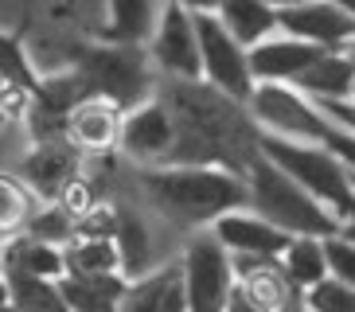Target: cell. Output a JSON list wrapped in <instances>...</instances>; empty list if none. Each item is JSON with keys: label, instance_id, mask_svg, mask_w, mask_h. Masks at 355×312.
<instances>
[{"label": "cell", "instance_id": "74e56055", "mask_svg": "<svg viewBox=\"0 0 355 312\" xmlns=\"http://www.w3.org/2000/svg\"><path fill=\"white\" fill-rule=\"evenodd\" d=\"M344 234H347V239L355 242V223H347V227H344Z\"/></svg>", "mask_w": 355, "mask_h": 312}, {"label": "cell", "instance_id": "5b68a950", "mask_svg": "<svg viewBox=\"0 0 355 312\" xmlns=\"http://www.w3.org/2000/svg\"><path fill=\"white\" fill-rule=\"evenodd\" d=\"M261 156L273 160L289 180H297L340 227L355 223V180L324 145H297V141L261 137Z\"/></svg>", "mask_w": 355, "mask_h": 312}, {"label": "cell", "instance_id": "ac0fdd59", "mask_svg": "<svg viewBox=\"0 0 355 312\" xmlns=\"http://www.w3.org/2000/svg\"><path fill=\"white\" fill-rule=\"evenodd\" d=\"M168 0H110V20L102 40L117 47H148Z\"/></svg>", "mask_w": 355, "mask_h": 312}, {"label": "cell", "instance_id": "9c48e42d", "mask_svg": "<svg viewBox=\"0 0 355 312\" xmlns=\"http://www.w3.org/2000/svg\"><path fill=\"white\" fill-rule=\"evenodd\" d=\"M196 31H199V59H203V83L211 90L227 94L230 102L250 105L254 90V67H250V51L242 47L215 12H199L196 16Z\"/></svg>", "mask_w": 355, "mask_h": 312}, {"label": "cell", "instance_id": "cb8c5ba5", "mask_svg": "<svg viewBox=\"0 0 355 312\" xmlns=\"http://www.w3.org/2000/svg\"><path fill=\"white\" fill-rule=\"evenodd\" d=\"M285 273L297 289H313L320 281H328V254H324V239H293V246L282 258Z\"/></svg>", "mask_w": 355, "mask_h": 312}, {"label": "cell", "instance_id": "d4e9b609", "mask_svg": "<svg viewBox=\"0 0 355 312\" xmlns=\"http://www.w3.org/2000/svg\"><path fill=\"white\" fill-rule=\"evenodd\" d=\"M12 293V304L20 312H67V301L59 293V281H40L28 273H4Z\"/></svg>", "mask_w": 355, "mask_h": 312}, {"label": "cell", "instance_id": "2e32d148", "mask_svg": "<svg viewBox=\"0 0 355 312\" xmlns=\"http://www.w3.org/2000/svg\"><path fill=\"white\" fill-rule=\"evenodd\" d=\"M328 51H320V47H313V43L304 40H293V35H285V31H277V35H270L266 43H258L250 51V67H254V83H282V86H293L297 78H301L313 62H320Z\"/></svg>", "mask_w": 355, "mask_h": 312}, {"label": "cell", "instance_id": "30bf717a", "mask_svg": "<svg viewBox=\"0 0 355 312\" xmlns=\"http://www.w3.org/2000/svg\"><path fill=\"white\" fill-rule=\"evenodd\" d=\"M148 59L164 83H203V59H199L196 16L180 4H164L160 24L148 40Z\"/></svg>", "mask_w": 355, "mask_h": 312}, {"label": "cell", "instance_id": "7a4b0ae2", "mask_svg": "<svg viewBox=\"0 0 355 312\" xmlns=\"http://www.w3.org/2000/svg\"><path fill=\"white\" fill-rule=\"evenodd\" d=\"M129 187L180 239L211 230L223 215L250 207L246 176L227 172V168H196V164L133 168Z\"/></svg>", "mask_w": 355, "mask_h": 312}, {"label": "cell", "instance_id": "603a6c76", "mask_svg": "<svg viewBox=\"0 0 355 312\" xmlns=\"http://www.w3.org/2000/svg\"><path fill=\"white\" fill-rule=\"evenodd\" d=\"M121 273V250L114 239H74L67 246V277H105Z\"/></svg>", "mask_w": 355, "mask_h": 312}, {"label": "cell", "instance_id": "8992f818", "mask_svg": "<svg viewBox=\"0 0 355 312\" xmlns=\"http://www.w3.org/2000/svg\"><path fill=\"white\" fill-rule=\"evenodd\" d=\"M114 203H117V239L114 242L121 250V273L129 281H145L153 273L168 270V266H176L184 239L172 234L133 191L125 199H114Z\"/></svg>", "mask_w": 355, "mask_h": 312}, {"label": "cell", "instance_id": "7402d4cb", "mask_svg": "<svg viewBox=\"0 0 355 312\" xmlns=\"http://www.w3.org/2000/svg\"><path fill=\"white\" fill-rule=\"evenodd\" d=\"M43 207V199L24 184L12 168H0V239H16L28 230L32 215Z\"/></svg>", "mask_w": 355, "mask_h": 312}, {"label": "cell", "instance_id": "7c38bea8", "mask_svg": "<svg viewBox=\"0 0 355 312\" xmlns=\"http://www.w3.org/2000/svg\"><path fill=\"white\" fill-rule=\"evenodd\" d=\"M12 172L32 187L43 203H55L71 180L83 176V153L71 141H35Z\"/></svg>", "mask_w": 355, "mask_h": 312}, {"label": "cell", "instance_id": "52a82bcc", "mask_svg": "<svg viewBox=\"0 0 355 312\" xmlns=\"http://www.w3.org/2000/svg\"><path fill=\"white\" fill-rule=\"evenodd\" d=\"M176 266L188 312H230V301L239 293L234 258L211 230H199V234L184 239Z\"/></svg>", "mask_w": 355, "mask_h": 312}, {"label": "cell", "instance_id": "6da1fadb", "mask_svg": "<svg viewBox=\"0 0 355 312\" xmlns=\"http://www.w3.org/2000/svg\"><path fill=\"white\" fill-rule=\"evenodd\" d=\"M160 98L176 117V148L168 164L227 168L246 176L261 153V133L250 110L230 102L227 94L211 90L207 83H164Z\"/></svg>", "mask_w": 355, "mask_h": 312}, {"label": "cell", "instance_id": "ba28073f", "mask_svg": "<svg viewBox=\"0 0 355 312\" xmlns=\"http://www.w3.org/2000/svg\"><path fill=\"white\" fill-rule=\"evenodd\" d=\"M246 110H250L258 133L277 137V141L324 145V137L332 129V121L324 117V110L309 94H301L297 86H282V83H261Z\"/></svg>", "mask_w": 355, "mask_h": 312}, {"label": "cell", "instance_id": "f546056e", "mask_svg": "<svg viewBox=\"0 0 355 312\" xmlns=\"http://www.w3.org/2000/svg\"><path fill=\"white\" fill-rule=\"evenodd\" d=\"M78 239H117V203L98 199L94 207L78 218Z\"/></svg>", "mask_w": 355, "mask_h": 312}, {"label": "cell", "instance_id": "d6986e66", "mask_svg": "<svg viewBox=\"0 0 355 312\" xmlns=\"http://www.w3.org/2000/svg\"><path fill=\"white\" fill-rule=\"evenodd\" d=\"M133 281L125 273H105V277H63L59 293L67 301V312H117L129 297Z\"/></svg>", "mask_w": 355, "mask_h": 312}, {"label": "cell", "instance_id": "3957f363", "mask_svg": "<svg viewBox=\"0 0 355 312\" xmlns=\"http://www.w3.org/2000/svg\"><path fill=\"white\" fill-rule=\"evenodd\" d=\"M246 196H250L254 215L270 218L273 227L293 239H332L336 230H344L297 180H289L261 153L246 172Z\"/></svg>", "mask_w": 355, "mask_h": 312}, {"label": "cell", "instance_id": "ab89813d", "mask_svg": "<svg viewBox=\"0 0 355 312\" xmlns=\"http://www.w3.org/2000/svg\"><path fill=\"white\" fill-rule=\"evenodd\" d=\"M347 59H352V62H355V43H352V47H347Z\"/></svg>", "mask_w": 355, "mask_h": 312}, {"label": "cell", "instance_id": "484cf974", "mask_svg": "<svg viewBox=\"0 0 355 312\" xmlns=\"http://www.w3.org/2000/svg\"><path fill=\"white\" fill-rule=\"evenodd\" d=\"M24 234L35 239V242H47V246L67 250L74 239H78V218H74L63 203H43V207L32 215V223H28Z\"/></svg>", "mask_w": 355, "mask_h": 312}, {"label": "cell", "instance_id": "4fadbf2b", "mask_svg": "<svg viewBox=\"0 0 355 312\" xmlns=\"http://www.w3.org/2000/svg\"><path fill=\"white\" fill-rule=\"evenodd\" d=\"M211 234H215V239H219L223 246L234 254V258H270V261H282L285 250L293 246V234L277 230L270 218L254 215L250 207L223 215L219 223L211 227Z\"/></svg>", "mask_w": 355, "mask_h": 312}, {"label": "cell", "instance_id": "277c9868", "mask_svg": "<svg viewBox=\"0 0 355 312\" xmlns=\"http://www.w3.org/2000/svg\"><path fill=\"white\" fill-rule=\"evenodd\" d=\"M71 71L78 74L86 98H110L125 114L157 98L160 90V74L145 47H117V43L86 47L71 59Z\"/></svg>", "mask_w": 355, "mask_h": 312}, {"label": "cell", "instance_id": "44dd1931", "mask_svg": "<svg viewBox=\"0 0 355 312\" xmlns=\"http://www.w3.org/2000/svg\"><path fill=\"white\" fill-rule=\"evenodd\" d=\"M4 273H28L40 281H63L67 277V250L35 242L28 234L4 239Z\"/></svg>", "mask_w": 355, "mask_h": 312}, {"label": "cell", "instance_id": "d6a6232c", "mask_svg": "<svg viewBox=\"0 0 355 312\" xmlns=\"http://www.w3.org/2000/svg\"><path fill=\"white\" fill-rule=\"evenodd\" d=\"M157 312H188V301H184V285H180V273L172 281V289L164 293V301H160Z\"/></svg>", "mask_w": 355, "mask_h": 312}, {"label": "cell", "instance_id": "9a60e30c", "mask_svg": "<svg viewBox=\"0 0 355 312\" xmlns=\"http://www.w3.org/2000/svg\"><path fill=\"white\" fill-rule=\"evenodd\" d=\"M121 121L125 110L110 98H83L67 114V141L83 156H102L121 145Z\"/></svg>", "mask_w": 355, "mask_h": 312}, {"label": "cell", "instance_id": "83f0119b", "mask_svg": "<svg viewBox=\"0 0 355 312\" xmlns=\"http://www.w3.org/2000/svg\"><path fill=\"white\" fill-rule=\"evenodd\" d=\"M304 312H355V289L328 277L304 293Z\"/></svg>", "mask_w": 355, "mask_h": 312}, {"label": "cell", "instance_id": "1f68e13d", "mask_svg": "<svg viewBox=\"0 0 355 312\" xmlns=\"http://www.w3.org/2000/svg\"><path fill=\"white\" fill-rule=\"evenodd\" d=\"M316 105L324 110V117H328L332 125L355 133V102H316Z\"/></svg>", "mask_w": 355, "mask_h": 312}, {"label": "cell", "instance_id": "f35d334b", "mask_svg": "<svg viewBox=\"0 0 355 312\" xmlns=\"http://www.w3.org/2000/svg\"><path fill=\"white\" fill-rule=\"evenodd\" d=\"M0 312H20V309H16V304H0Z\"/></svg>", "mask_w": 355, "mask_h": 312}, {"label": "cell", "instance_id": "ffe728a7", "mask_svg": "<svg viewBox=\"0 0 355 312\" xmlns=\"http://www.w3.org/2000/svg\"><path fill=\"white\" fill-rule=\"evenodd\" d=\"M293 86H297L301 94H309L313 102H352L355 62L347 59V51H328L320 62H313V67H309Z\"/></svg>", "mask_w": 355, "mask_h": 312}, {"label": "cell", "instance_id": "8d00e7d4", "mask_svg": "<svg viewBox=\"0 0 355 312\" xmlns=\"http://www.w3.org/2000/svg\"><path fill=\"white\" fill-rule=\"evenodd\" d=\"M336 4H340V8H344L347 16H352V20H355V0H336Z\"/></svg>", "mask_w": 355, "mask_h": 312}, {"label": "cell", "instance_id": "e575fe53", "mask_svg": "<svg viewBox=\"0 0 355 312\" xmlns=\"http://www.w3.org/2000/svg\"><path fill=\"white\" fill-rule=\"evenodd\" d=\"M230 312H266V309H258V304L246 301L242 293H234V301H230Z\"/></svg>", "mask_w": 355, "mask_h": 312}, {"label": "cell", "instance_id": "f1b7e54d", "mask_svg": "<svg viewBox=\"0 0 355 312\" xmlns=\"http://www.w3.org/2000/svg\"><path fill=\"white\" fill-rule=\"evenodd\" d=\"M324 254H328V277L344 281L355 289V242L344 230H336L332 239H324Z\"/></svg>", "mask_w": 355, "mask_h": 312}, {"label": "cell", "instance_id": "e0dca14e", "mask_svg": "<svg viewBox=\"0 0 355 312\" xmlns=\"http://www.w3.org/2000/svg\"><path fill=\"white\" fill-rule=\"evenodd\" d=\"M215 16L246 51H254L258 43H266L270 35L282 31V12L273 8L270 0H219Z\"/></svg>", "mask_w": 355, "mask_h": 312}, {"label": "cell", "instance_id": "8fae6325", "mask_svg": "<svg viewBox=\"0 0 355 312\" xmlns=\"http://www.w3.org/2000/svg\"><path fill=\"white\" fill-rule=\"evenodd\" d=\"M172 148H176V117L160 94L125 114L117 153L129 160V168H164L172 160Z\"/></svg>", "mask_w": 355, "mask_h": 312}, {"label": "cell", "instance_id": "d590c367", "mask_svg": "<svg viewBox=\"0 0 355 312\" xmlns=\"http://www.w3.org/2000/svg\"><path fill=\"white\" fill-rule=\"evenodd\" d=\"M277 12H293V8H304V4H316V0H270Z\"/></svg>", "mask_w": 355, "mask_h": 312}, {"label": "cell", "instance_id": "4dcf8cb0", "mask_svg": "<svg viewBox=\"0 0 355 312\" xmlns=\"http://www.w3.org/2000/svg\"><path fill=\"white\" fill-rule=\"evenodd\" d=\"M324 148L340 160V164L352 172V180H355V133H347V129H340V125H332L328 129V137H324Z\"/></svg>", "mask_w": 355, "mask_h": 312}, {"label": "cell", "instance_id": "5bb4252c", "mask_svg": "<svg viewBox=\"0 0 355 312\" xmlns=\"http://www.w3.org/2000/svg\"><path fill=\"white\" fill-rule=\"evenodd\" d=\"M282 31L293 40H304L320 51H347L355 43V20L336 0H316L304 8L282 12Z\"/></svg>", "mask_w": 355, "mask_h": 312}, {"label": "cell", "instance_id": "4316f807", "mask_svg": "<svg viewBox=\"0 0 355 312\" xmlns=\"http://www.w3.org/2000/svg\"><path fill=\"white\" fill-rule=\"evenodd\" d=\"M176 273H180V266H168V270L153 273V277H145V281H133V289H129V297L121 301L117 312H157L160 301H164V293L172 289Z\"/></svg>", "mask_w": 355, "mask_h": 312}, {"label": "cell", "instance_id": "836d02e7", "mask_svg": "<svg viewBox=\"0 0 355 312\" xmlns=\"http://www.w3.org/2000/svg\"><path fill=\"white\" fill-rule=\"evenodd\" d=\"M168 4H180V8H188L191 16H199V12H215V8H219V0H168Z\"/></svg>", "mask_w": 355, "mask_h": 312}]
</instances>
